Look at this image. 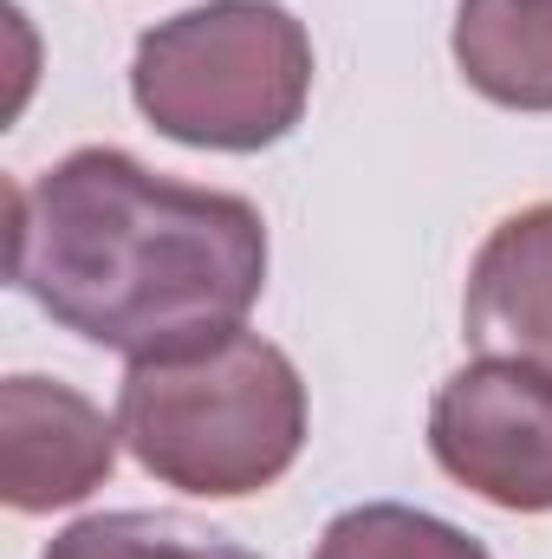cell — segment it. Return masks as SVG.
<instances>
[{
	"label": "cell",
	"instance_id": "1",
	"mask_svg": "<svg viewBox=\"0 0 552 559\" xmlns=\"http://www.w3.org/2000/svg\"><path fill=\"white\" fill-rule=\"evenodd\" d=\"M7 209L13 286L131 365L241 332L267 286V222L248 195L169 182L111 143L13 182Z\"/></svg>",
	"mask_w": 552,
	"mask_h": 559
},
{
	"label": "cell",
	"instance_id": "2",
	"mask_svg": "<svg viewBox=\"0 0 552 559\" xmlns=\"http://www.w3.org/2000/svg\"><path fill=\"white\" fill-rule=\"evenodd\" d=\"M118 429L163 488L241 501L299 462L305 384L274 338L228 332L195 352L137 358L118 384Z\"/></svg>",
	"mask_w": 552,
	"mask_h": 559
},
{
	"label": "cell",
	"instance_id": "3",
	"mask_svg": "<svg viewBox=\"0 0 552 559\" xmlns=\"http://www.w3.org/2000/svg\"><path fill=\"white\" fill-rule=\"evenodd\" d=\"M131 98L169 143L274 150L312 98V33L279 0H202L137 39Z\"/></svg>",
	"mask_w": 552,
	"mask_h": 559
},
{
	"label": "cell",
	"instance_id": "4",
	"mask_svg": "<svg viewBox=\"0 0 552 559\" xmlns=\"http://www.w3.org/2000/svg\"><path fill=\"white\" fill-rule=\"evenodd\" d=\"M429 455L507 514H552V378L514 358L461 365L429 404Z\"/></svg>",
	"mask_w": 552,
	"mask_h": 559
},
{
	"label": "cell",
	"instance_id": "5",
	"mask_svg": "<svg viewBox=\"0 0 552 559\" xmlns=\"http://www.w3.org/2000/svg\"><path fill=\"white\" fill-rule=\"evenodd\" d=\"M118 417L59 378L20 371L0 384V495L13 514H52L98 495L118 468Z\"/></svg>",
	"mask_w": 552,
	"mask_h": 559
},
{
	"label": "cell",
	"instance_id": "6",
	"mask_svg": "<svg viewBox=\"0 0 552 559\" xmlns=\"http://www.w3.org/2000/svg\"><path fill=\"white\" fill-rule=\"evenodd\" d=\"M461 332L481 358H514L552 378V202L507 215L481 241L468 267Z\"/></svg>",
	"mask_w": 552,
	"mask_h": 559
},
{
	"label": "cell",
	"instance_id": "7",
	"mask_svg": "<svg viewBox=\"0 0 552 559\" xmlns=\"http://www.w3.org/2000/svg\"><path fill=\"white\" fill-rule=\"evenodd\" d=\"M448 52L501 111H552V0H461Z\"/></svg>",
	"mask_w": 552,
	"mask_h": 559
},
{
	"label": "cell",
	"instance_id": "8",
	"mask_svg": "<svg viewBox=\"0 0 552 559\" xmlns=\"http://www.w3.org/2000/svg\"><path fill=\"white\" fill-rule=\"evenodd\" d=\"M39 559H261L235 547L215 527H195L182 514H149V508H124V514H85L65 534L46 540Z\"/></svg>",
	"mask_w": 552,
	"mask_h": 559
},
{
	"label": "cell",
	"instance_id": "9",
	"mask_svg": "<svg viewBox=\"0 0 552 559\" xmlns=\"http://www.w3.org/2000/svg\"><path fill=\"white\" fill-rule=\"evenodd\" d=\"M312 559H494V554L442 514H422V508H404V501H364V508H345L319 534Z\"/></svg>",
	"mask_w": 552,
	"mask_h": 559
}]
</instances>
